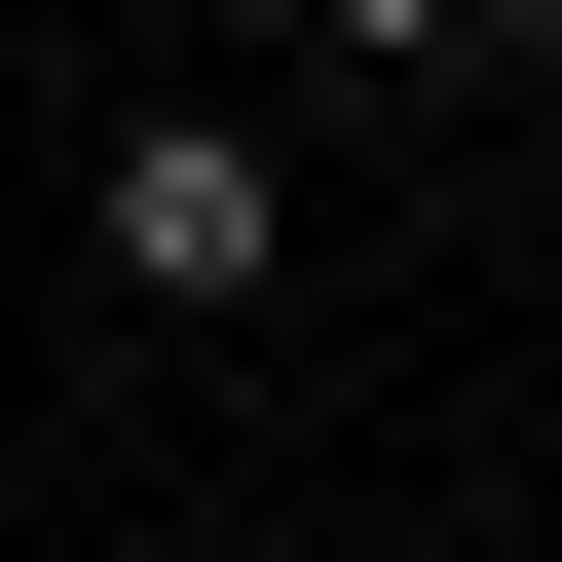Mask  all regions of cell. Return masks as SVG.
<instances>
[{
    "mask_svg": "<svg viewBox=\"0 0 562 562\" xmlns=\"http://www.w3.org/2000/svg\"><path fill=\"white\" fill-rule=\"evenodd\" d=\"M262 262H301V150H262V113H113V301H150V338H225Z\"/></svg>",
    "mask_w": 562,
    "mask_h": 562,
    "instance_id": "6da1fadb",
    "label": "cell"
},
{
    "mask_svg": "<svg viewBox=\"0 0 562 562\" xmlns=\"http://www.w3.org/2000/svg\"><path fill=\"white\" fill-rule=\"evenodd\" d=\"M301 38H338V76H487V0H301Z\"/></svg>",
    "mask_w": 562,
    "mask_h": 562,
    "instance_id": "7a4b0ae2",
    "label": "cell"
},
{
    "mask_svg": "<svg viewBox=\"0 0 562 562\" xmlns=\"http://www.w3.org/2000/svg\"><path fill=\"white\" fill-rule=\"evenodd\" d=\"M487 76H562V0H487Z\"/></svg>",
    "mask_w": 562,
    "mask_h": 562,
    "instance_id": "3957f363",
    "label": "cell"
}]
</instances>
